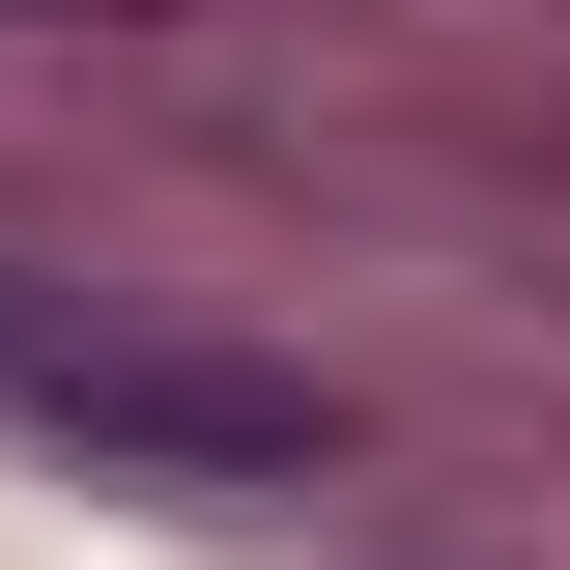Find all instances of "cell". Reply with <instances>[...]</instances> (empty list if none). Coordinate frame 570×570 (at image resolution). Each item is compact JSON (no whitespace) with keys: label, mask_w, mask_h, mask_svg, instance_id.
Listing matches in <instances>:
<instances>
[{"label":"cell","mask_w":570,"mask_h":570,"mask_svg":"<svg viewBox=\"0 0 570 570\" xmlns=\"http://www.w3.org/2000/svg\"><path fill=\"white\" fill-rule=\"evenodd\" d=\"M0 400H58L86 456H314V400L228 343H142V314H58V285H0Z\"/></svg>","instance_id":"obj_1"}]
</instances>
